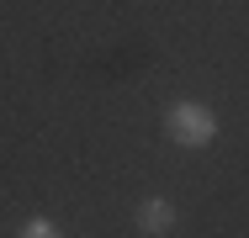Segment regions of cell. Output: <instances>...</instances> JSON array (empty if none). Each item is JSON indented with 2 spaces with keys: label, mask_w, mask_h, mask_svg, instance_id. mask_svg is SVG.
<instances>
[{
  "label": "cell",
  "mask_w": 249,
  "mask_h": 238,
  "mask_svg": "<svg viewBox=\"0 0 249 238\" xmlns=\"http://www.w3.org/2000/svg\"><path fill=\"white\" fill-rule=\"evenodd\" d=\"M164 133H170V143H180V148H207V143L217 138V117L207 106H196V101H180V106L164 111Z\"/></svg>",
  "instance_id": "6da1fadb"
},
{
  "label": "cell",
  "mask_w": 249,
  "mask_h": 238,
  "mask_svg": "<svg viewBox=\"0 0 249 238\" xmlns=\"http://www.w3.org/2000/svg\"><path fill=\"white\" fill-rule=\"evenodd\" d=\"M138 228H143L149 238H164L170 228H175V206H170L164 196H149V201L138 206Z\"/></svg>",
  "instance_id": "7a4b0ae2"
},
{
  "label": "cell",
  "mask_w": 249,
  "mask_h": 238,
  "mask_svg": "<svg viewBox=\"0 0 249 238\" xmlns=\"http://www.w3.org/2000/svg\"><path fill=\"white\" fill-rule=\"evenodd\" d=\"M16 238H64V233H58L53 222H43V217H32V222H21V233H16Z\"/></svg>",
  "instance_id": "3957f363"
}]
</instances>
